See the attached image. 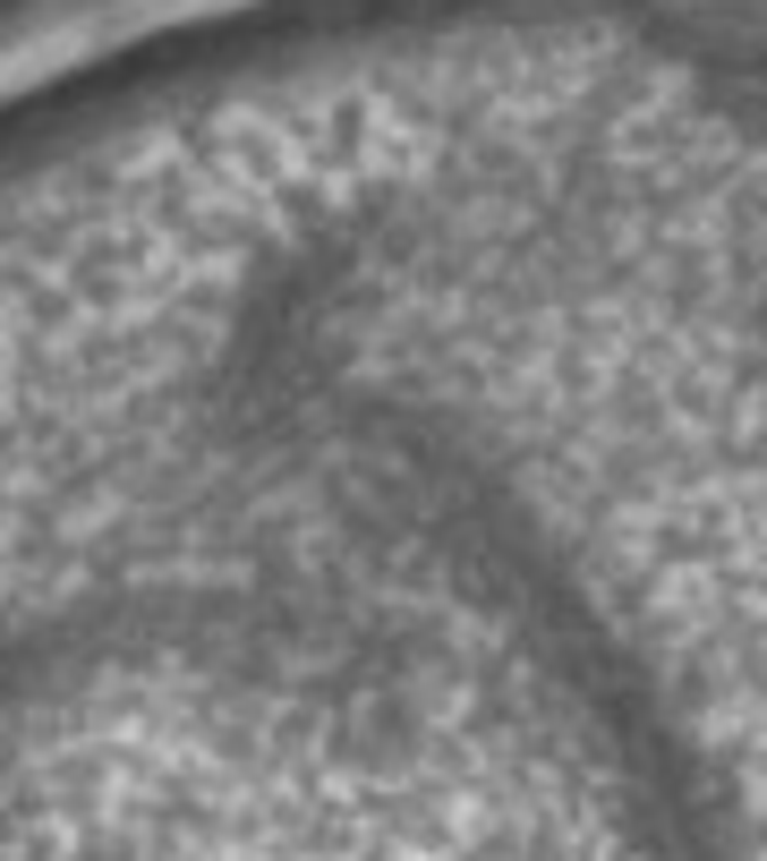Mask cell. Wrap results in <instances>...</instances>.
Instances as JSON below:
<instances>
[{"instance_id": "2", "label": "cell", "mask_w": 767, "mask_h": 861, "mask_svg": "<svg viewBox=\"0 0 767 861\" xmlns=\"http://www.w3.org/2000/svg\"><path fill=\"white\" fill-rule=\"evenodd\" d=\"M716 418V410H708ZM716 487H725V461H716ZM725 529H734V512H725ZM734 572H741V554H734ZM741 614H750V598H741ZM750 649H759V631H750ZM759 674H767V665H759Z\"/></svg>"}, {"instance_id": "1", "label": "cell", "mask_w": 767, "mask_h": 861, "mask_svg": "<svg viewBox=\"0 0 767 861\" xmlns=\"http://www.w3.org/2000/svg\"><path fill=\"white\" fill-rule=\"evenodd\" d=\"M734 444H741V410H734ZM741 503H750V470H741ZM750 547H759V521H750ZM759 589H767V563H759Z\"/></svg>"}]
</instances>
